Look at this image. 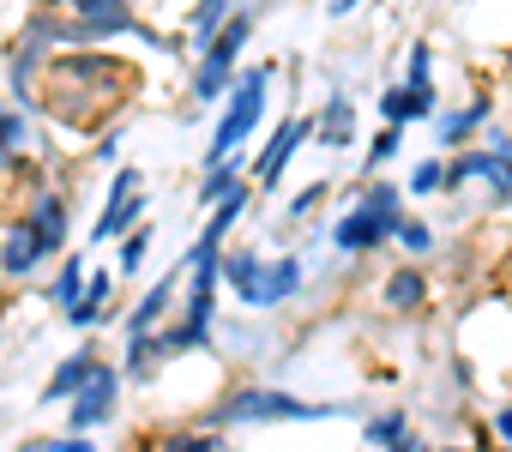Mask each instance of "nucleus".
Segmentation results:
<instances>
[{"instance_id":"26","label":"nucleus","mask_w":512,"mask_h":452,"mask_svg":"<svg viewBox=\"0 0 512 452\" xmlns=\"http://www.w3.org/2000/svg\"><path fill=\"white\" fill-rule=\"evenodd\" d=\"M392 236H398V248H404V254H434V230H428V223H416V217H404Z\"/></svg>"},{"instance_id":"16","label":"nucleus","mask_w":512,"mask_h":452,"mask_svg":"<svg viewBox=\"0 0 512 452\" xmlns=\"http://www.w3.org/2000/svg\"><path fill=\"white\" fill-rule=\"evenodd\" d=\"M428 115H434V91H404L398 85V91L380 97V121L386 127H410V121H428Z\"/></svg>"},{"instance_id":"19","label":"nucleus","mask_w":512,"mask_h":452,"mask_svg":"<svg viewBox=\"0 0 512 452\" xmlns=\"http://www.w3.org/2000/svg\"><path fill=\"white\" fill-rule=\"evenodd\" d=\"M25 133H31V121H25V109H19V103H7V97H0V169H7V163L19 157V145H25Z\"/></svg>"},{"instance_id":"22","label":"nucleus","mask_w":512,"mask_h":452,"mask_svg":"<svg viewBox=\"0 0 512 452\" xmlns=\"http://www.w3.org/2000/svg\"><path fill=\"white\" fill-rule=\"evenodd\" d=\"M223 19H229V0H199L193 7V49H205L223 31Z\"/></svg>"},{"instance_id":"13","label":"nucleus","mask_w":512,"mask_h":452,"mask_svg":"<svg viewBox=\"0 0 512 452\" xmlns=\"http://www.w3.org/2000/svg\"><path fill=\"white\" fill-rule=\"evenodd\" d=\"M187 272V266H181ZM181 272H169V278H157L151 290H145V302L127 314V338H145V332H157V320L169 314V296H175V284H181Z\"/></svg>"},{"instance_id":"1","label":"nucleus","mask_w":512,"mask_h":452,"mask_svg":"<svg viewBox=\"0 0 512 452\" xmlns=\"http://www.w3.org/2000/svg\"><path fill=\"white\" fill-rule=\"evenodd\" d=\"M266 97H272V67H247V73L229 85V103H223L217 133H211V145H205V169L229 163V151H241L253 133H260V121H266Z\"/></svg>"},{"instance_id":"14","label":"nucleus","mask_w":512,"mask_h":452,"mask_svg":"<svg viewBox=\"0 0 512 452\" xmlns=\"http://www.w3.org/2000/svg\"><path fill=\"white\" fill-rule=\"evenodd\" d=\"M314 139H320V145H332V151H344V145L356 139V109H350V97H344V91H332V103L320 109Z\"/></svg>"},{"instance_id":"8","label":"nucleus","mask_w":512,"mask_h":452,"mask_svg":"<svg viewBox=\"0 0 512 452\" xmlns=\"http://www.w3.org/2000/svg\"><path fill=\"white\" fill-rule=\"evenodd\" d=\"M25 230L49 248V254H61L67 248V230H73V217H67V199L55 193V187H43V193H31V205H25Z\"/></svg>"},{"instance_id":"6","label":"nucleus","mask_w":512,"mask_h":452,"mask_svg":"<svg viewBox=\"0 0 512 452\" xmlns=\"http://www.w3.org/2000/svg\"><path fill=\"white\" fill-rule=\"evenodd\" d=\"M302 290V260L284 254V260H260V272H253V284L241 290V308H278Z\"/></svg>"},{"instance_id":"29","label":"nucleus","mask_w":512,"mask_h":452,"mask_svg":"<svg viewBox=\"0 0 512 452\" xmlns=\"http://www.w3.org/2000/svg\"><path fill=\"white\" fill-rule=\"evenodd\" d=\"M398 133H404V127L374 133V145H368V175H380V163H392V157H398Z\"/></svg>"},{"instance_id":"5","label":"nucleus","mask_w":512,"mask_h":452,"mask_svg":"<svg viewBox=\"0 0 512 452\" xmlns=\"http://www.w3.org/2000/svg\"><path fill=\"white\" fill-rule=\"evenodd\" d=\"M115 398H121V374H115L109 362H97V368H91V380L73 392L67 434H91V428H103V422L115 416Z\"/></svg>"},{"instance_id":"12","label":"nucleus","mask_w":512,"mask_h":452,"mask_svg":"<svg viewBox=\"0 0 512 452\" xmlns=\"http://www.w3.org/2000/svg\"><path fill=\"white\" fill-rule=\"evenodd\" d=\"M380 302H386L392 314H416V308H428V272H416V266H398V272L386 278Z\"/></svg>"},{"instance_id":"35","label":"nucleus","mask_w":512,"mask_h":452,"mask_svg":"<svg viewBox=\"0 0 512 452\" xmlns=\"http://www.w3.org/2000/svg\"><path fill=\"white\" fill-rule=\"evenodd\" d=\"M19 452H55V440H25Z\"/></svg>"},{"instance_id":"33","label":"nucleus","mask_w":512,"mask_h":452,"mask_svg":"<svg viewBox=\"0 0 512 452\" xmlns=\"http://www.w3.org/2000/svg\"><path fill=\"white\" fill-rule=\"evenodd\" d=\"M386 452H422V446H416V434H404V440H392Z\"/></svg>"},{"instance_id":"25","label":"nucleus","mask_w":512,"mask_h":452,"mask_svg":"<svg viewBox=\"0 0 512 452\" xmlns=\"http://www.w3.org/2000/svg\"><path fill=\"white\" fill-rule=\"evenodd\" d=\"M79 290H85V260L73 254V260H61V278H55V302H61V308H73V302H79Z\"/></svg>"},{"instance_id":"18","label":"nucleus","mask_w":512,"mask_h":452,"mask_svg":"<svg viewBox=\"0 0 512 452\" xmlns=\"http://www.w3.org/2000/svg\"><path fill=\"white\" fill-rule=\"evenodd\" d=\"M91 368H97V350H73V356L55 368V380L43 386V404H67V398L91 380Z\"/></svg>"},{"instance_id":"9","label":"nucleus","mask_w":512,"mask_h":452,"mask_svg":"<svg viewBox=\"0 0 512 452\" xmlns=\"http://www.w3.org/2000/svg\"><path fill=\"white\" fill-rule=\"evenodd\" d=\"M43 260H49V248L25 230V223H7V236H0V278H31Z\"/></svg>"},{"instance_id":"34","label":"nucleus","mask_w":512,"mask_h":452,"mask_svg":"<svg viewBox=\"0 0 512 452\" xmlns=\"http://www.w3.org/2000/svg\"><path fill=\"white\" fill-rule=\"evenodd\" d=\"M362 0H332V19H344V13H356Z\"/></svg>"},{"instance_id":"7","label":"nucleus","mask_w":512,"mask_h":452,"mask_svg":"<svg viewBox=\"0 0 512 452\" xmlns=\"http://www.w3.org/2000/svg\"><path fill=\"white\" fill-rule=\"evenodd\" d=\"M302 139H314V121H308V115H290V121L266 139L260 163H253V181H260V187H278V181H284V169H290V157L302 151Z\"/></svg>"},{"instance_id":"10","label":"nucleus","mask_w":512,"mask_h":452,"mask_svg":"<svg viewBox=\"0 0 512 452\" xmlns=\"http://www.w3.org/2000/svg\"><path fill=\"white\" fill-rule=\"evenodd\" d=\"M488 109H494V97H488V91H482V97H470L464 109H452V115H440V121H434V139H440L446 151H464V145L476 139V127L488 121Z\"/></svg>"},{"instance_id":"31","label":"nucleus","mask_w":512,"mask_h":452,"mask_svg":"<svg viewBox=\"0 0 512 452\" xmlns=\"http://www.w3.org/2000/svg\"><path fill=\"white\" fill-rule=\"evenodd\" d=\"M320 199H326V187H308V193H296V199H290V217H308Z\"/></svg>"},{"instance_id":"11","label":"nucleus","mask_w":512,"mask_h":452,"mask_svg":"<svg viewBox=\"0 0 512 452\" xmlns=\"http://www.w3.org/2000/svg\"><path fill=\"white\" fill-rule=\"evenodd\" d=\"M380 223L368 217V211H344L338 223H332V248L338 254H350V260H362V254H380Z\"/></svg>"},{"instance_id":"21","label":"nucleus","mask_w":512,"mask_h":452,"mask_svg":"<svg viewBox=\"0 0 512 452\" xmlns=\"http://www.w3.org/2000/svg\"><path fill=\"white\" fill-rule=\"evenodd\" d=\"M404 91H434V49L428 37L410 43V67H404Z\"/></svg>"},{"instance_id":"4","label":"nucleus","mask_w":512,"mask_h":452,"mask_svg":"<svg viewBox=\"0 0 512 452\" xmlns=\"http://www.w3.org/2000/svg\"><path fill=\"white\" fill-rule=\"evenodd\" d=\"M139 211H145V181H139V169L127 163V169H115V181H109V211L91 223V242H115V236L139 230Z\"/></svg>"},{"instance_id":"15","label":"nucleus","mask_w":512,"mask_h":452,"mask_svg":"<svg viewBox=\"0 0 512 452\" xmlns=\"http://www.w3.org/2000/svg\"><path fill=\"white\" fill-rule=\"evenodd\" d=\"M356 211H368L374 223H380V236L392 242V230L404 223V193L392 187V181H368V193H362V205Z\"/></svg>"},{"instance_id":"17","label":"nucleus","mask_w":512,"mask_h":452,"mask_svg":"<svg viewBox=\"0 0 512 452\" xmlns=\"http://www.w3.org/2000/svg\"><path fill=\"white\" fill-rule=\"evenodd\" d=\"M109 290H115V278H109V272H91V284L79 290V302L67 308V320H73L79 332H85V326H103V320H109Z\"/></svg>"},{"instance_id":"28","label":"nucleus","mask_w":512,"mask_h":452,"mask_svg":"<svg viewBox=\"0 0 512 452\" xmlns=\"http://www.w3.org/2000/svg\"><path fill=\"white\" fill-rule=\"evenodd\" d=\"M151 452H229L217 434H169L163 446H151Z\"/></svg>"},{"instance_id":"24","label":"nucleus","mask_w":512,"mask_h":452,"mask_svg":"<svg viewBox=\"0 0 512 452\" xmlns=\"http://www.w3.org/2000/svg\"><path fill=\"white\" fill-rule=\"evenodd\" d=\"M235 181H241V175H235V163H217V169H205V181H199V205L211 211L223 193H235Z\"/></svg>"},{"instance_id":"30","label":"nucleus","mask_w":512,"mask_h":452,"mask_svg":"<svg viewBox=\"0 0 512 452\" xmlns=\"http://www.w3.org/2000/svg\"><path fill=\"white\" fill-rule=\"evenodd\" d=\"M494 440H500V452H512V404L494 410Z\"/></svg>"},{"instance_id":"3","label":"nucleus","mask_w":512,"mask_h":452,"mask_svg":"<svg viewBox=\"0 0 512 452\" xmlns=\"http://www.w3.org/2000/svg\"><path fill=\"white\" fill-rule=\"evenodd\" d=\"M247 37H253V13H229L223 19V31L199 49V61H193V103H217L229 85H235V61H241V49H247Z\"/></svg>"},{"instance_id":"2","label":"nucleus","mask_w":512,"mask_h":452,"mask_svg":"<svg viewBox=\"0 0 512 452\" xmlns=\"http://www.w3.org/2000/svg\"><path fill=\"white\" fill-rule=\"evenodd\" d=\"M320 416H350V404H308L278 386H235L205 422L223 428V422H320Z\"/></svg>"},{"instance_id":"36","label":"nucleus","mask_w":512,"mask_h":452,"mask_svg":"<svg viewBox=\"0 0 512 452\" xmlns=\"http://www.w3.org/2000/svg\"><path fill=\"white\" fill-rule=\"evenodd\" d=\"M428 452H470V446H428Z\"/></svg>"},{"instance_id":"27","label":"nucleus","mask_w":512,"mask_h":452,"mask_svg":"<svg viewBox=\"0 0 512 452\" xmlns=\"http://www.w3.org/2000/svg\"><path fill=\"white\" fill-rule=\"evenodd\" d=\"M440 187H446V163L440 157H422L410 169V193H440Z\"/></svg>"},{"instance_id":"20","label":"nucleus","mask_w":512,"mask_h":452,"mask_svg":"<svg viewBox=\"0 0 512 452\" xmlns=\"http://www.w3.org/2000/svg\"><path fill=\"white\" fill-rule=\"evenodd\" d=\"M362 434H368V446H380V452H386L392 440H404V434H410V416H404V410H380V416H368V422H362Z\"/></svg>"},{"instance_id":"23","label":"nucleus","mask_w":512,"mask_h":452,"mask_svg":"<svg viewBox=\"0 0 512 452\" xmlns=\"http://www.w3.org/2000/svg\"><path fill=\"white\" fill-rule=\"evenodd\" d=\"M145 254H151V223H139V230H127V236H121V272H127V278H139Z\"/></svg>"},{"instance_id":"32","label":"nucleus","mask_w":512,"mask_h":452,"mask_svg":"<svg viewBox=\"0 0 512 452\" xmlns=\"http://www.w3.org/2000/svg\"><path fill=\"white\" fill-rule=\"evenodd\" d=\"M55 452H97V446H91V434H67V440H55Z\"/></svg>"}]
</instances>
